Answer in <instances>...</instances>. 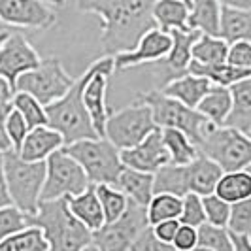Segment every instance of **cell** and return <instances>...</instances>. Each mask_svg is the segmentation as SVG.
I'll return each instance as SVG.
<instances>
[{"label":"cell","mask_w":251,"mask_h":251,"mask_svg":"<svg viewBox=\"0 0 251 251\" xmlns=\"http://www.w3.org/2000/svg\"><path fill=\"white\" fill-rule=\"evenodd\" d=\"M157 0H77L81 13H95L102 23V50L106 55L136 48L140 38L155 28L153 4Z\"/></svg>","instance_id":"6da1fadb"},{"label":"cell","mask_w":251,"mask_h":251,"mask_svg":"<svg viewBox=\"0 0 251 251\" xmlns=\"http://www.w3.org/2000/svg\"><path fill=\"white\" fill-rule=\"evenodd\" d=\"M28 226L42 228L50 251H83L93 244V232L77 221L66 199L40 202L34 215H28Z\"/></svg>","instance_id":"7a4b0ae2"},{"label":"cell","mask_w":251,"mask_h":251,"mask_svg":"<svg viewBox=\"0 0 251 251\" xmlns=\"http://www.w3.org/2000/svg\"><path fill=\"white\" fill-rule=\"evenodd\" d=\"M87 81V72L75 79V83L63 99L46 106L48 125L59 130L64 138V146H70L79 140L100 138L91 121L85 102H83V87Z\"/></svg>","instance_id":"3957f363"},{"label":"cell","mask_w":251,"mask_h":251,"mask_svg":"<svg viewBox=\"0 0 251 251\" xmlns=\"http://www.w3.org/2000/svg\"><path fill=\"white\" fill-rule=\"evenodd\" d=\"M4 174L12 202L25 214L34 215L42 202V189L46 181V161L30 163L19 157L15 150L2 153Z\"/></svg>","instance_id":"277c9868"},{"label":"cell","mask_w":251,"mask_h":251,"mask_svg":"<svg viewBox=\"0 0 251 251\" xmlns=\"http://www.w3.org/2000/svg\"><path fill=\"white\" fill-rule=\"evenodd\" d=\"M199 150L219 164L223 172L246 170L251 166V136L232 126L210 123Z\"/></svg>","instance_id":"5b68a950"},{"label":"cell","mask_w":251,"mask_h":251,"mask_svg":"<svg viewBox=\"0 0 251 251\" xmlns=\"http://www.w3.org/2000/svg\"><path fill=\"white\" fill-rule=\"evenodd\" d=\"M64 151L81 164L93 185H115L121 170L125 168L121 161V151L108 138L79 140L70 146H64Z\"/></svg>","instance_id":"8992f818"},{"label":"cell","mask_w":251,"mask_h":251,"mask_svg":"<svg viewBox=\"0 0 251 251\" xmlns=\"http://www.w3.org/2000/svg\"><path fill=\"white\" fill-rule=\"evenodd\" d=\"M140 100H144L151 108L153 121L159 128H177L185 132L197 144V148L201 144L206 128L212 123L197 108H189L183 102L166 97L159 89L140 95Z\"/></svg>","instance_id":"52a82bcc"},{"label":"cell","mask_w":251,"mask_h":251,"mask_svg":"<svg viewBox=\"0 0 251 251\" xmlns=\"http://www.w3.org/2000/svg\"><path fill=\"white\" fill-rule=\"evenodd\" d=\"M157 128L153 112L144 100H136L119 112H112L106 121L104 138H108L119 151L138 146Z\"/></svg>","instance_id":"ba28073f"},{"label":"cell","mask_w":251,"mask_h":251,"mask_svg":"<svg viewBox=\"0 0 251 251\" xmlns=\"http://www.w3.org/2000/svg\"><path fill=\"white\" fill-rule=\"evenodd\" d=\"M93 185L81 164L66 151L59 150L46 161V181L42 189V202L68 199L83 193Z\"/></svg>","instance_id":"9c48e42d"},{"label":"cell","mask_w":251,"mask_h":251,"mask_svg":"<svg viewBox=\"0 0 251 251\" xmlns=\"http://www.w3.org/2000/svg\"><path fill=\"white\" fill-rule=\"evenodd\" d=\"M75 83V79L64 70L63 63L57 57L42 59L34 70H28L17 79V91H25L44 106L63 99Z\"/></svg>","instance_id":"30bf717a"},{"label":"cell","mask_w":251,"mask_h":251,"mask_svg":"<svg viewBox=\"0 0 251 251\" xmlns=\"http://www.w3.org/2000/svg\"><path fill=\"white\" fill-rule=\"evenodd\" d=\"M146 226H150L146 208L128 202L126 212L119 219L104 223L93 232V246L99 251H128Z\"/></svg>","instance_id":"8fae6325"},{"label":"cell","mask_w":251,"mask_h":251,"mask_svg":"<svg viewBox=\"0 0 251 251\" xmlns=\"http://www.w3.org/2000/svg\"><path fill=\"white\" fill-rule=\"evenodd\" d=\"M42 63L38 51L21 32H10L6 42L0 48V77L6 79L13 89L17 87V79L21 75L34 70ZM17 93V89H15Z\"/></svg>","instance_id":"7c38bea8"},{"label":"cell","mask_w":251,"mask_h":251,"mask_svg":"<svg viewBox=\"0 0 251 251\" xmlns=\"http://www.w3.org/2000/svg\"><path fill=\"white\" fill-rule=\"evenodd\" d=\"M0 21L10 26L50 30L57 25V13L44 0H0Z\"/></svg>","instance_id":"4fadbf2b"},{"label":"cell","mask_w":251,"mask_h":251,"mask_svg":"<svg viewBox=\"0 0 251 251\" xmlns=\"http://www.w3.org/2000/svg\"><path fill=\"white\" fill-rule=\"evenodd\" d=\"M201 34L202 32L193 30V28H189V30H172L170 32V36H172V50H170V53L161 61L151 63L155 64V68H157V77H159L157 89L159 91L168 81H172L174 77L189 72V64L193 61L191 51H193V46H195V42L199 40Z\"/></svg>","instance_id":"5bb4252c"},{"label":"cell","mask_w":251,"mask_h":251,"mask_svg":"<svg viewBox=\"0 0 251 251\" xmlns=\"http://www.w3.org/2000/svg\"><path fill=\"white\" fill-rule=\"evenodd\" d=\"M172 50V36L170 32H166L163 28L155 26L148 30L144 36L140 38V42L136 44V48L130 51H123L117 53L113 57L115 63V70H126L130 66L144 63H157L164 59Z\"/></svg>","instance_id":"9a60e30c"},{"label":"cell","mask_w":251,"mask_h":251,"mask_svg":"<svg viewBox=\"0 0 251 251\" xmlns=\"http://www.w3.org/2000/svg\"><path fill=\"white\" fill-rule=\"evenodd\" d=\"M121 161L128 168H134L140 172H150V174H157L163 166L170 164V155L164 148L161 128L157 126L138 146L121 151Z\"/></svg>","instance_id":"2e32d148"},{"label":"cell","mask_w":251,"mask_h":251,"mask_svg":"<svg viewBox=\"0 0 251 251\" xmlns=\"http://www.w3.org/2000/svg\"><path fill=\"white\" fill-rule=\"evenodd\" d=\"M64 148L63 134L50 125L34 126L28 130L25 142L21 144V148L17 150L19 157L30 161V163H40V161H48L55 151Z\"/></svg>","instance_id":"e0dca14e"},{"label":"cell","mask_w":251,"mask_h":251,"mask_svg":"<svg viewBox=\"0 0 251 251\" xmlns=\"http://www.w3.org/2000/svg\"><path fill=\"white\" fill-rule=\"evenodd\" d=\"M223 176L221 166L201 153L193 163L183 164V181H185V191L195 193L199 197H208L215 193V185L219 177Z\"/></svg>","instance_id":"ac0fdd59"},{"label":"cell","mask_w":251,"mask_h":251,"mask_svg":"<svg viewBox=\"0 0 251 251\" xmlns=\"http://www.w3.org/2000/svg\"><path fill=\"white\" fill-rule=\"evenodd\" d=\"M214 83L208 79V77H202L197 74H187L177 75L172 81H168L161 91H163L166 97H172L176 100L183 102L189 108H197L199 102L204 99V95L210 91Z\"/></svg>","instance_id":"d6986e66"},{"label":"cell","mask_w":251,"mask_h":251,"mask_svg":"<svg viewBox=\"0 0 251 251\" xmlns=\"http://www.w3.org/2000/svg\"><path fill=\"white\" fill-rule=\"evenodd\" d=\"M153 185H155V174L140 172V170L128 168V166L121 170V174L115 181V187L123 191L128 201L138 204V206H144V208H148V204L155 195Z\"/></svg>","instance_id":"ffe728a7"},{"label":"cell","mask_w":251,"mask_h":251,"mask_svg":"<svg viewBox=\"0 0 251 251\" xmlns=\"http://www.w3.org/2000/svg\"><path fill=\"white\" fill-rule=\"evenodd\" d=\"M68 208L77 221H81L83 225L87 226L91 232L99 230L106 219H104V210H102V204L99 201V195H97V187L91 185L89 189H85L83 193L74 195V197H68Z\"/></svg>","instance_id":"44dd1931"},{"label":"cell","mask_w":251,"mask_h":251,"mask_svg":"<svg viewBox=\"0 0 251 251\" xmlns=\"http://www.w3.org/2000/svg\"><path fill=\"white\" fill-rule=\"evenodd\" d=\"M232 95V108L226 117V126L238 128L242 132L250 134L251 130V77L242 79L238 83L230 85Z\"/></svg>","instance_id":"7402d4cb"},{"label":"cell","mask_w":251,"mask_h":251,"mask_svg":"<svg viewBox=\"0 0 251 251\" xmlns=\"http://www.w3.org/2000/svg\"><path fill=\"white\" fill-rule=\"evenodd\" d=\"M189 8L181 0H157L153 4L155 25L166 32L172 30H189Z\"/></svg>","instance_id":"603a6c76"},{"label":"cell","mask_w":251,"mask_h":251,"mask_svg":"<svg viewBox=\"0 0 251 251\" xmlns=\"http://www.w3.org/2000/svg\"><path fill=\"white\" fill-rule=\"evenodd\" d=\"M221 8L223 6L219 4V0H191L189 28L199 30L202 34L219 36Z\"/></svg>","instance_id":"cb8c5ba5"},{"label":"cell","mask_w":251,"mask_h":251,"mask_svg":"<svg viewBox=\"0 0 251 251\" xmlns=\"http://www.w3.org/2000/svg\"><path fill=\"white\" fill-rule=\"evenodd\" d=\"M219 36L226 44L234 42H251V10H236V8H221V23Z\"/></svg>","instance_id":"d4e9b609"},{"label":"cell","mask_w":251,"mask_h":251,"mask_svg":"<svg viewBox=\"0 0 251 251\" xmlns=\"http://www.w3.org/2000/svg\"><path fill=\"white\" fill-rule=\"evenodd\" d=\"M230 108H232V95H230V89L223 85H212L197 106V110L206 119H210L214 125L219 126L226 123Z\"/></svg>","instance_id":"484cf974"},{"label":"cell","mask_w":251,"mask_h":251,"mask_svg":"<svg viewBox=\"0 0 251 251\" xmlns=\"http://www.w3.org/2000/svg\"><path fill=\"white\" fill-rule=\"evenodd\" d=\"M215 195L228 202L230 206L251 199V172L250 170L223 172V176L219 177L215 185Z\"/></svg>","instance_id":"4316f807"},{"label":"cell","mask_w":251,"mask_h":251,"mask_svg":"<svg viewBox=\"0 0 251 251\" xmlns=\"http://www.w3.org/2000/svg\"><path fill=\"white\" fill-rule=\"evenodd\" d=\"M163 134L164 148L170 155V163L172 164H189L193 163L199 155L201 150L197 148V144L189 138L185 132L177 130V128H161Z\"/></svg>","instance_id":"83f0119b"},{"label":"cell","mask_w":251,"mask_h":251,"mask_svg":"<svg viewBox=\"0 0 251 251\" xmlns=\"http://www.w3.org/2000/svg\"><path fill=\"white\" fill-rule=\"evenodd\" d=\"M193 61L199 64H223L228 57V44L221 36H212V34H201L199 40L193 46Z\"/></svg>","instance_id":"f1b7e54d"},{"label":"cell","mask_w":251,"mask_h":251,"mask_svg":"<svg viewBox=\"0 0 251 251\" xmlns=\"http://www.w3.org/2000/svg\"><path fill=\"white\" fill-rule=\"evenodd\" d=\"M181 204H183L181 197H176L172 193H155L146 208L150 225L153 226L161 221H168V219H179Z\"/></svg>","instance_id":"f546056e"},{"label":"cell","mask_w":251,"mask_h":251,"mask_svg":"<svg viewBox=\"0 0 251 251\" xmlns=\"http://www.w3.org/2000/svg\"><path fill=\"white\" fill-rule=\"evenodd\" d=\"M0 251H50V244L42 228L26 226L12 236L0 240Z\"/></svg>","instance_id":"4dcf8cb0"},{"label":"cell","mask_w":251,"mask_h":251,"mask_svg":"<svg viewBox=\"0 0 251 251\" xmlns=\"http://www.w3.org/2000/svg\"><path fill=\"white\" fill-rule=\"evenodd\" d=\"M95 187H97V195H99V201H100L102 210H104L106 223H112L125 214L130 201L126 199L123 191H119L115 185H108V183H99Z\"/></svg>","instance_id":"1f68e13d"},{"label":"cell","mask_w":251,"mask_h":251,"mask_svg":"<svg viewBox=\"0 0 251 251\" xmlns=\"http://www.w3.org/2000/svg\"><path fill=\"white\" fill-rule=\"evenodd\" d=\"M13 108L25 117V121L28 123L30 128L48 125L46 106L38 100V99H34L32 95L25 93V91H17L13 95Z\"/></svg>","instance_id":"d6a6232c"},{"label":"cell","mask_w":251,"mask_h":251,"mask_svg":"<svg viewBox=\"0 0 251 251\" xmlns=\"http://www.w3.org/2000/svg\"><path fill=\"white\" fill-rule=\"evenodd\" d=\"M199 248H206L212 251H234L230 230L226 226L204 223L199 226Z\"/></svg>","instance_id":"836d02e7"},{"label":"cell","mask_w":251,"mask_h":251,"mask_svg":"<svg viewBox=\"0 0 251 251\" xmlns=\"http://www.w3.org/2000/svg\"><path fill=\"white\" fill-rule=\"evenodd\" d=\"M13 95H15V89L6 79L0 77V153L13 150L8 132H6V121H8L10 112L13 110Z\"/></svg>","instance_id":"e575fe53"},{"label":"cell","mask_w":251,"mask_h":251,"mask_svg":"<svg viewBox=\"0 0 251 251\" xmlns=\"http://www.w3.org/2000/svg\"><path fill=\"white\" fill-rule=\"evenodd\" d=\"M28 226V214L19 210L15 204L0 208V240L8 238Z\"/></svg>","instance_id":"d590c367"},{"label":"cell","mask_w":251,"mask_h":251,"mask_svg":"<svg viewBox=\"0 0 251 251\" xmlns=\"http://www.w3.org/2000/svg\"><path fill=\"white\" fill-rule=\"evenodd\" d=\"M202 204H204V212H206V223L228 228V221H230V204L228 202L212 193L208 197H202Z\"/></svg>","instance_id":"8d00e7d4"},{"label":"cell","mask_w":251,"mask_h":251,"mask_svg":"<svg viewBox=\"0 0 251 251\" xmlns=\"http://www.w3.org/2000/svg\"><path fill=\"white\" fill-rule=\"evenodd\" d=\"M179 223H181V225L197 226V228L206 223V212H204L202 197L195 195V193H187V195L183 197Z\"/></svg>","instance_id":"74e56055"},{"label":"cell","mask_w":251,"mask_h":251,"mask_svg":"<svg viewBox=\"0 0 251 251\" xmlns=\"http://www.w3.org/2000/svg\"><path fill=\"white\" fill-rule=\"evenodd\" d=\"M228 230H230V232H238V234H248V236H251V199L236 202V204L230 206Z\"/></svg>","instance_id":"f35d334b"},{"label":"cell","mask_w":251,"mask_h":251,"mask_svg":"<svg viewBox=\"0 0 251 251\" xmlns=\"http://www.w3.org/2000/svg\"><path fill=\"white\" fill-rule=\"evenodd\" d=\"M28 130H30V126L25 121V117L13 108L10 115H8V121H6V132H8V138H10L15 151L19 150L21 144L25 142Z\"/></svg>","instance_id":"ab89813d"},{"label":"cell","mask_w":251,"mask_h":251,"mask_svg":"<svg viewBox=\"0 0 251 251\" xmlns=\"http://www.w3.org/2000/svg\"><path fill=\"white\" fill-rule=\"evenodd\" d=\"M128 251H176L172 244H166L159 240L153 232V226H146L138 234V238L132 242Z\"/></svg>","instance_id":"60d3db41"},{"label":"cell","mask_w":251,"mask_h":251,"mask_svg":"<svg viewBox=\"0 0 251 251\" xmlns=\"http://www.w3.org/2000/svg\"><path fill=\"white\" fill-rule=\"evenodd\" d=\"M172 246L176 251H195L199 248V228L191 225H179Z\"/></svg>","instance_id":"b9f144b4"},{"label":"cell","mask_w":251,"mask_h":251,"mask_svg":"<svg viewBox=\"0 0 251 251\" xmlns=\"http://www.w3.org/2000/svg\"><path fill=\"white\" fill-rule=\"evenodd\" d=\"M226 63L238 68H251V42H234L228 46Z\"/></svg>","instance_id":"7bdbcfd3"},{"label":"cell","mask_w":251,"mask_h":251,"mask_svg":"<svg viewBox=\"0 0 251 251\" xmlns=\"http://www.w3.org/2000/svg\"><path fill=\"white\" fill-rule=\"evenodd\" d=\"M179 219H168V221H161L157 225H153V232L159 240H163L166 244H172L174 236H176L177 228H179Z\"/></svg>","instance_id":"ee69618b"},{"label":"cell","mask_w":251,"mask_h":251,"mask_svg":"<svg viewBox=\"0 0 251 251\" xmlns=\"http://www.w3.org/2000/svg\"><path fill=\"white\" fill-rule=\"evenodd\" d=\"M13 204L12 197H10V189H8V181H6V174H4V159L0 153V208Z\"/></svg>","instance_id":"f6af8a7d"},{"label":"cell","mask_w":251,"mask_h":251,"mask_svg":"<svg viewBox=\"0 0 251 251\" xmlns=\"http://www.w3.org/2000/svg\"><path fill=\"white\" fill-rule=\"evenodd\" d=\"M234 251H251V236L248 234H238V232H230Z\"/></svg>","instance_id":"bcb514c9"},{"label":"cell","mask_w":251,"mask_h":251,"mask_svg":"<svg viewBox=\"0 0 251 251\" xmlns=\"http://www.w3.org/2000/svg\"><path fill=\"white\" fill-rule=\"evenodd\" d=\"M225 8H236V10H251V0H219Z\"/></svg>","instance_id":"7dc6e473"},{"label":"cell","mask_w":251,"mask_h":251,"mask_svg":"<svg viewBox=\"0 0 251 251\" xmlns=\"http://www.w3.org/2000/svg\"><path fill=\"white\" fill-rule=\"evenodd\" d=\"M44 2H48V4H53V6H64L66 4V0H44Z\"/></svg>","instance_id":"c3c4849f"},{"label":"cell","mask_w":251,"mask_h":251,"mask_svg":"<svg viewBox=\"0 0 251 251\" xmlns=\"http://www.w3.org/2000/svg\"><path fill=\"white\" fill-rule=\"evenodd\" d=\"M10 36V32L8 30H0V48H2V44L6 42V38Z\"/></svg>","instance_id":"681fc988"},{"label":"cell","mask_w":251,"mask_h":251,"mask_svg":"<svg viewBox=\"0 0 251 251\" xmlns=\"http://www.w3.org/2000/svg\"><path fill=\"white\" fill-rule=\"evenodd\" d=\"M83 251H99V250H97V248H95V246L91 244V246H87V248H85V250H83Z\"/></svg>","instance_id":"f907efd6"},{"label":"cell","mask_w":251,"mask_h":251,"mask_svg":"<svg viewBox=\"0 0 251 251\" xmlns=\"http://www.w3.org/2000/svg\"><path fill=\"white\" fill-rule=\"evenodd\" d=\"M195 251H212V250H206V248H197Z\"/></svg>","instance_id":"816d5d0a"},{"label":"cell","mask_w":251,"mask_h":251,"mask_svg":"<svg viewBox=\"0 0 251 251\" xmlns=\"http://www.w3.org/2000/svg\"><path fill=\"white\" fill-rule=\"evenodd\" d=\"M181 2H185V4H187L189 8H191V0H181Z\"/></svg>","instance_id":"f5cc1de1"},{"label":"cell","mask_w":251,"mask_h":251,"mask_svg":"<svg viewBox=\"0 0 251 251\" xmlns=\"http://www.w3.org/2000/svg\"><path fill=\"white\" fill-rule=\"evenodd\" d=\"M250 136H251V130H250Z\"/></svg>","instance_id":"db71d44e"}]
</instances>
